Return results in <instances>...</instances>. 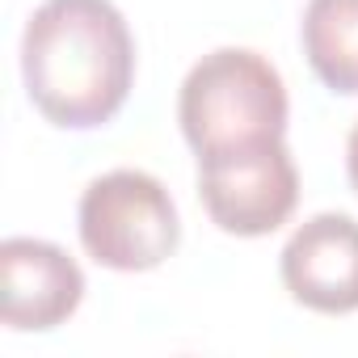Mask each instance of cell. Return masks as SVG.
<instances>
[{
    "label": "cell",
    "instance_id": "277c9868",
    "mask_svg": "<svg viewBox=\"0 0 358 358\" xmlns=\"http://www.w3.org/2000/svg\"><path fill=\"white\" fill-rule=\"evenodd\" d=\"M199 199L228 236H270L299 203V169L287 143H257L199 160Z\"/></svg>",
    "mask_w": 358,
    "mask_h": 358
},
{
    "label": "cell",
    "instance_id": "8992f818",
    "mask_svg": "<svg viewBox=\"0 0 358 358\" xmlns=\"http://www.w3.org/2000/svg\"><path fill=\"white\" fill-rule=\"evenodd\" d=\"M85 299L80 266L51 241L9 236L0 245V320L9 329H55Z\"/></svg>",
    "mask_w": 358,
    "mask_h": 358
},
{
    "label": "cell",
    "instance_id": "7a4b0ae2",
    "mask_svg": "<svg viewBox=\"0 0 358 358\" xmlns=\"http://www.w3.org/2000/svg\"><path fill=\"white\" fill-rule=\"evenodd\" d=\"M177 122L199 160L278 143L287 135V85L266 55L249 47H220L182 80Z\"/></svg>",
    "mask_w": 358,
    "mask_h": 358
},
{
    "label": "cell",
    "instance_id": "52a82bcc",
    "mask_svg": "<svg viewBox=\"0 0 358 358\" xmlns=\"http://www.w3.org/2000/svg\"><path fill=\"white\" fill-rule=\"evenodd\" d=\"M303 55L324 89L358 97V0H308Z\"/></svg>",
    "mask_w": 358,
    "mask_h": 358
},
{
    "label": "cell",
    "instance_id": "ba28073f",
    "mask_svg": "<svg viewBox=\"0 0 358 358\" xmlns=\"http://www.w3.org/2000/svg\"><path fill=\"white\" fill-rule=\"evenodd\" d=\"M345 169H350V186H354V194H358V122H354L350 143H345Z\"/></svg>",
    "mask_w": 358,
    "mask_h": 358
},
{
    "label": "cell",
    "instance_id": "3957f363",
    "mask_svg": "<svg viewBox=\"0 0 358 358\" xmlns=\"http://www.w3.org/2000/svg\"><path fill=\"white\" fill-rule=\"evenodd\" d=\"M76 224L85 253L118 274L156 270L182 245V220L164 182L143 169H114L93 177L80 194Z\"/></svg>",
    "mask_w": 358,
    "mask_h": 358
},
{
    "label": "cell",
    "instance_id": "6da1fadb",
    "mask_svg": "<svg viewBox=\"0 0 358 358\" xmlns=\"http://www.w3.org/2000/svg\"><path fill=\"white\" fill-rule=\"evenodd\" d=\"M34 110L64 131L106 127L135 80V38L110 0H43L22 34Z\"/></svg>",
    "mask_w": 358,
    "mask_h": 358
},
{
    "label": "cell",
    "instance_id": "5b68a950",
    "mask_svg": "<svg viewBox=\"0 0 358 358\" xmlns=\"http://www.w3.org/2000/svg\"><path fill=\"white\" fill-rule=\"evenodd\" d=\"M278 270L295 303L324 316L358 312V220L341 211L312 215L282 245Z\"/></svg>",
    "mask_w": 358,
    "mask_h": 358
}]
</instances>
